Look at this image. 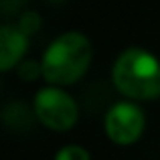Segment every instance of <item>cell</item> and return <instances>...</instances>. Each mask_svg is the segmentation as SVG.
I'll return each instance as SVG.
<instances>
[{"instance_id": "6da1fadb", "label": "cell", "mask_w": 160, "mask_h": 160, "mask_svg": "<svg viewBox=\"0 0 160 160\" xmlns=\"http://www.w3.org/2000/svg\"><path fill=\"white\" fill-rule=\"evenodd\" d=\"M93 49L91 41L79 31H69L51 41L41 59L43 79L49 85H73L89 69Z\"/></svg>"}, {"instance_id": "7a4b0ae2", "label": "cell", "mask_w": 160, "mask_h": 160, "mask_svg": "<svg viewBox=\"0 0 160 160\" xmlns=\"http://www.w3.org/2000/svg\"><path fill=\"white\" fill-rule=\"evenodd\" d=\"M112 79L116 89L130 99L150 102L160 98V61L142 47H128L118 55Z\"/></svg>"}, {"instance_id": "3957f363", "label": "cell", "mask_w": 160, "mask_h": 160, "mask_svg": "<svg viewBox=\"0 0 160 160\" xmlns=\"http://www.w3.org/2000/svg\"><path fill=\"white\" fill-rule=\"evenodd\" d=\"M35 116L45 128L55 132H67L75 126L79 118V108L75 99L65 89L55 85H47L35 95Z\"/></svg>"}, {"instance_id": "277c9868", "label": "cell", "mask_w": 160, "mask_h": 160, "mask_svg": "<svg viewBox=\"0 0 160 160\" xmlns=\"http://www.w3.org/2000/svg\"><path fill=\"white\" fill-rule=\"evenodd\" d=\"M106 134L113 144L130 146L142 136L146 116L142 108L134 102H118L106 113Z\"/></svg>"}, {"instance_id": "5b68a950", "label": "cell", "mask_w": 160, "mask_h": 160, "mask_svg": "<svg viewBox=\"0 0 160 160\" xmlns=\"http://www.w3.org/2000/svg\"><path fill=\"white\" fill-rule=\"evenodd\" d=\"M28 47V37L18 31V27L2 24L0 28V71H10L20 65Z\"/></svg>"}, {"instance_id": "8992f818", "label": "cell", "mask_w": 160, "mask_h": 160, "mask_svg": "<svg viewBox=\"0 0 160 160\" xmlns=\"http://www.w3.org/2000/svg\"><path fill=\"white\" fill-rule=\"evenodd\" d=\"M16 27H18V31L24 32L27 37L35 35V32L41 28V16H39V12H22L20 18H18V22H16Z\"/></svg>"}, {"instance_id": "52a82bcc", "label": "cell", "mask_w": 160, "mask_h": 160, "mask_svg": "<svg viewBox=\"0 0 160 160\" xmlns=\"http://www.w3.org/2000/svg\"><path fill=\"white\" fill-rule=\"evenodd\" d=\"M55 160H91V156L83 146L69 144V146H63V148L55 154Z\"/></svg>"}, {"instance_id": "ba28073f", "label": "cell", "mask_w": 160, "mask_h": 160, "mask_svg": "<svg viewBox=\"0 0 160 160\" xmlns=\"http://www.w3.org/2000/svg\"><path fill=\"white\" fill-rule=\"evenodd\" d=\"M18 75L24 81H32L37 77H43V67L37 61H24L18 65Z\"/></svg>"}]
</instances>
